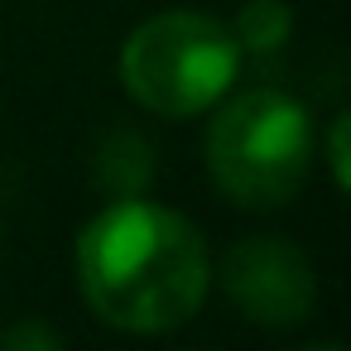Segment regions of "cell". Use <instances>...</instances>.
Segmentation results:
<instances>
[{"label":"cell","instance_id":"cell-7","mask_svg":"<svg viewBox=\"0 0 351 351\" xmlns=\"http://www.w3.org/2000/svg\"><path fill=\"white\" fill-rule=\"evenodd\" d=\"M0 351H63V341H58V332L49 322L20 317V322H10L0 332Z\"/></svg>","mask_w":351,"mask_h":351},{"label":"cell","instance_id":"cell-1","mask_svg":"<svg viewBox=\"0 0 351 351\" xmlns=\"http://www.w3.org/2000/svg\"><path fill=\"white\" fill-rule=\"evenodd\" d=\"M77 289L87 308L121 332L159 337L197 317L212 289L202 231L149 197H111L77 231Z\"/></svg>","mask_w":351,"mask_h":351},{"label":"cell","instance_id":"cell-3","mask_svg":"<svg viewBox=\"0 0 351 351\" xmlns=\"http://www.w3.org/2000/svg\"><path fill=\"white\" fill-rule=\"evenodd\" d=\"M121 87L154 116L183 121L217 106L241 77V49L231 25L207 10L149 15L121 49Z\"/></svg>","mask_w":351,"mask_h":351},{"label":"cell","instance_id":"cell-5","mask_svg":"<svg viewBox=\"0 0 351 351\" xmlns=\"http://www.w3.org/2000/svg\"><path fill=\"white\" fill-rule=\"evenodd\" d=\"M92 173H97V188L106 197H145L149 178H154V149L140 130H106L97 154H92Z\"/></svg>","mask_w":351,"mask_h":351},{"label":"cell","instance_id":"cell-9","mask_svg":"<svg viewBox=\"0 0 351 351\" xmlns=\"http://www.w3.org/2000/svg\"><path fill=\"white\" fill-rule=\"evenodd\" d=\"M303 351H341L337 341H322V346H303Z\"/></svg>","mask_w":351,"mask_h":351},{"label":"cell","instance_id":"cell-4","mask_svg":"<svg viewBox=\"0 0 351 351\" xmlns=\"http://www.w3.org/2000/svg\"><path fill=\"white\" fill-rule=\"evenodd\" d=\"M255 327H298L317 308V269L289 236H245L212 274Z\"/></svg>","mask_w":351,"mask_h":351},{"label":"cell","instance_id":"cell-6","mask_svg":"<svg viewBox=\"0 0 351 351\" xmlns=\"http://www.w3.org/2000/svg\"><path fill=\"white\" fill-rule=\"evenodd\" d=\"M231 39L241 49V58H274L289 39H293V10L284 0H245L236 10V25H231Z\"/></svg>","mask_w":351,"mask_h":351},{"label":"cell","instance_id":"cell-2","mask_svg":"<svg viewBox=\"0 0 351 351\" xmlns=\"http://www.w3.org/2000/svg\"><path fill=\"white\" fill-rule=\"evenodd\" d=\"M313 169L308 106L279 87H250L207 125V173L217 193L245 212H274L298 197Z\"/></svg>","mask_w":351,"mask_h":351},{"label":"cell","instance_id":"cell-8","mask_svg":"<svg viewBox=\"0 0 351 351\" xmlns=\"http://www.w3.org/2000/svg\"><path fill=\"white\" fill-rule=\"evenodd\" d=\"M327 169H332V183L337 188L351 183V173H346V116H337L327 125Z\"/></svg>","mask_w":351,"mask_h":351}]
</instances>
